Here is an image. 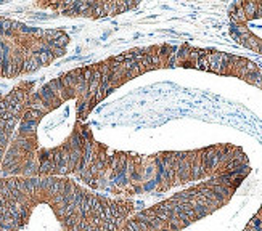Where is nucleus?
I'll use <instances>...</instances> for the list:
<instances>
[{
	"instance_id": "39448f33",
	"label": "nucleus",
	"mask_w": 262,
	"mask_h": 231,
	"mask_svg": "<svg viewBox=\"0 0 262 231\" xmlns=\"http://www.w3.org/2000/svg\"><path fill=\"white\" fill-rule=\"evenodd\" d=\"M243 231H262V204L257 209V212L252 215V218L248 222Z\"/></svg>"
},
{
	"instance_id": "f257e3e1",
	"label": "nucleus",
	"mask_w": 262,
	"mask_h": 231,
	"mask_svg": "<svg viewBox=\"0 0 262 231\" xmlns=\"http://www.w3.org/2000/svg\"><path fill=\"white\" fill-rule=\"evenodd\" d=\"M249 172H232L199 182L163 202L134 214L121 231H182L228 204Z\"/></svg>"
},
{
	"instance_id": "7ed1b4c3",
	"label": "nucleus",
	"mask_w": 262,
	"mask_h": 231,
	"mask_svg": "<svg viewBox=\"0 0 262 231\" xmlns=\"http://www.w3.org/2000/svg\"><path fill=\"white\" fill-rule=\"evenodd\" d=\"M230 36L241 47L262 56V0L235 2L228 6Z\"/></svg>"
},
{
	"instance_id": "f03ea898",
	"label": "nucleus",
	"mask_w": 262,
	"mask_h": 231,
	"mask_svg": "<svg viewBox=\"0 0 262 231\" xmlns=\"http://www.w3.org/2000/svg\"><path fill=\"white\" fill-rule=\"evenodd\" d=\"M175 68L198 69L219 76L236 77L262 90V68L244 56L232 55L215 48H198L182 44L177 48Z\"/></svg>"
},
{
	"instance_id": "20e7f679",
	"label": "nucleus",
	"mask_w": 262,
	"mask_h": 231,
	"mask_svg": "<svg viewBox=\"0 0 262 231\" xmlns=\"http://www.w3.org/2000/svg\"><path fill=\"white\" fill-rule=\"evenodd\" d=\"M45 6L53 8L66 16H84V18H106V16H116L124 12L137 8L138 2H49Z\"/></svg>"
}]
</instances>
